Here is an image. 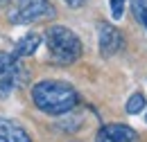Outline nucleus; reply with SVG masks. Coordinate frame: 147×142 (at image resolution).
Returning <instances> with one entry per match:
<instances>
[{
    "instance_id": "nucleus-11",
    "label": "nucleus",
    "mask_w": 147,
    "mask_h": 142,
    "mask_svg": "<svg viewBox=\"0 0 147 142\" xmlns=\"http://www.w3.org/2000/svg\"><path fill=\"white\" fill-rule=\"evenodd\" d=\"M136 7H138V18H140V23L147 27V5H143V7H140V5H136Z\"/></svg>"
},
{
    "instance_id": "nucleus-2",
    "label": "nucleus",
    "mask_w": 147,
    "mask_h": 142,
    "mask_svg": "<svg viewBox=\"0 0 147 142\" xmlns=\"http://www.w3.org/2000/svg\"><path fill=\"white\" fill-rule=\"evenodd\" d=\"M45 45L50 59L57 66H70L82 56V41L73 29L63 25H52L45 32Z\"/></svg>"
},
{
    "instance_id": "nucleus-3",
    "label": "nucleus",
    "mask_w": 147,
    "mask_h": 142,
    "mask_svg": "<svg viewBox=\"0 0 147 142\" xmlns=\"http://www.w3.org/2000/svg\"><path fill=\"white\" fill-rule=\"evenodd\" d=\"M55 14L57 9L50 0H16V5L9 9V20L14 25H30L55 18Z\"/></svg>"
},
{
    "instance_id": "nucleus-1",
    "label": "nucleus",
    "mask_w": 147,
    "mask_h": 142,
    "mask_svg": "<svg viewBox=\"0 0 147 142\" xmlns=\"http://www.w3.org/2000/svg\"><path fill=\"white\" fill-rule=\"evenodd\" d=\"M32 102L38 111H43L48 115H63L77 106L79 95L68 81L43 79L34 84V88H32Z\"/></svg>"
},
{
    "instance_id": "nucleus-7",
    "label": "nucleus",
    "mask_w": 147,
    "mask_h": 142,
    "mask_svg": "<svg viewBox=\"0 0 147 142\" xmlns=\"http://www.w3.org/2000/svg\"><path fill=\"white\" fill-rule=\"evenodd\" d=\"M0 142H32V138L18 122L0 117Z\"/></svg>"
},
{
    "instance_id": "nucleus-12",
    "label": "nucleus",
    "mask_w": 147,
    "mask_h": 142,
    "mask_svg": "<svg viewBox=\"0 0 147 142\" xmlns=\"http://www.w3.org/2000/svg\"><path fill=\"white\" fill-rule=\"evenodd\" d=\"M66 5H70V7H82V5H86L88 0H63Z\"/></svg>"
},
{
    "instance_id": "nucleus-8",
    "label": "nucleus",
    "mask_w": 147,
    "mask_h": 142,
    "mask_svg": "<svg viewBox=\"0 0 147 142\" xmlns=\"http://www.w3.org/2000/svg\"><path fill=\"white\" fill-rule=\"evenodd\" d=\"M38 45H41V36H38V34H25L18 43H16V48H14V56H16V59L32 56V54L38 50Z\"/></svg>"
},
{
    "instance_id": "nucleus-13",
    "label": "nucleus",
    "mask_w": 147,
    "mask_h": 142,
    "mask_svg": "<svg viewBox=\"0 0 147 142\" xmlns=\"http://www.w3.org/2000/svg\"><path fill=\"white\" fill-rule=\"evenodd\" d=\"M7 2H9V0H0V5H7Z\"/></svg>"
},
{
    "instance_id": "nucleus-10",
    "label": "nucleus",
    "mask_w": 147,
    "mask_h": 142,
    "mask_svg": "<svg viewBox=\"0 0 147 142\" xmlns=\"http://www.w3.org/2000/svg\"><path fill=\"white\" fill-rule=\"evenodd\" d=\"M125 5H127V0H111V16L115 18V20L122 18V14H125Z\"/></svg>"
},
{
    "instance_id": "nucleus-9",
    "label": "nucleus",
    "mask_w": 147,
    "mask_h": 142,
    "mask_svg": "<svg viewBox=\"0 0 147 142\" xmlns=\"http://www.w3.org/2000/svg\"><path fill=\"white\" fill-rule=\"evenodd\" d=\"M145 97L140 95V92H136V95H131L127 102V113H131V115H136V113H140L143 108H145Z\"/></svg>"
},
{
    "instance_id": "nucleus-6",
    "label": "nucleus",
    "mask_w": 147,
    "mask_h": 142,
    "mask_svg": "<svg viewBox=\"0 0 147 142\" xmlns=\"http://www.w3.org/2000/svg\"><path fill=\"white\" fill-rule=\"evenodd\" d=\"M95 142H138V133L127 124H107L97 131Z\"/></svg>"
},
{
    "instance_id": "nucleus-5",
    "label": "nucleus",
    "mask_w": 147,
    "mask_h": 142,
    "mask_svg": "<svg viewBox=\"0 0 147 142\" xmlns=\"http://www.w3.org/2000/svg\"><path fill=\"white\" fill-rule=\"evenodd\" d=\"M97 43H100V52L104 56H113L125 48V36L120 34L118 27H113L109 23H102L97 27Z\"/></svg>"
},
{
    "instance_id": "nucleus-4",
    "label": "nucleus",
    "mask_w": 147,
    "mask_h": 142,
    "mask_svg": "<svg viewBox=\"0 0 147 142\" xmlns=\"http://www.w3.org/2000/svg\"><path fill=\"white\" fill-rule=\"evenodd\" d=\"M25 81V70L14 54L0 52V95H9Z\"/></svg>"
}]
</instances>
